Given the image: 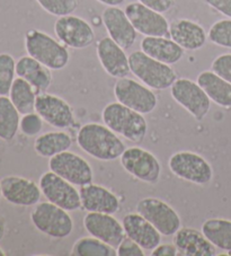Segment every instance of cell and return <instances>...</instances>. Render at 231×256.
<instances>
[{"mask_svg":"<svg viewBox=\"0 0 231 256\" xmlns=\"http://www.w3.org/2000/svg\"><path fill=\"white\" fill-rule=\"evenodd\" d=\"M201 230L216 248L231 252V220L208 219L202 224Z\"/></svg>","mask_w":231,"mask_h":256,"instance_id":"28","label":"cell"},{"mask_svg":"<svg viewBox=\"0 0 231 256\" xmlns=\"http://www.w3.org/2000/svg\"><path fill=\"white\" fill-rule=\"evenodd\" d=\"M2 196V185H0V198Z\"/></svg>","mask_w":231,"mask_h":256,"instance_id":"43","label":"cell"},{"mask_svg":"<svg viewBox=\"0 0 231 256\" xmlns=\"http://www.w3.org/2000/svg\"><path fill=\"white\" fill-rule=\"evenodd\" d=\"M16 76V60L10 54H0V96L10 95Z\"/></svg>","mask_w":231,"mask_h":256,"instance_id":"32","label":"cell"},{"mask_svg":"<svg viewBox=\"0 0 231 256\" xmlns=\"http://www.w3.org/2000/svg\"><path fill=\"white\" fill-rule=\"evenodd\" d=\"M5 252H4L2 248H0V256H5Z\"/></svg>","mask_w":231,"mask_h":256,"instance_id":"42","label":"cell"},{"mask_svg":"<svg viewBox=\"0 0 231 256\" xmlns=\"http://www.w3.org/2000/svg\"><path fill=\"white\" fill-rule=\"evenodd\" d=\"M74 256H115L116 248L94 236L82 237L74 242L71 250Z\"/></svg>","mask_w":231,"mask_h":256,"instance_id":"31","label":"cell"},{"mask_svg":"<svg viewBox=\"0 0 231 256\" xmlns=\"http://www.w3.org/2000/svg\"><path fill=\"white\" fill-rule=\"evenodd\" d=\"M126 235L144 250H152L160 244L162 234L139 212L128 214L122 220Z\"/></svg>","mask_w":231,"mask_h":256,"instance_id":"21","label":"cell"},{"mask_svg":"<svg viewBox=\"0 0 231 256\" xmlns=\"http://www.w3.org/2000/svg\"><path fill=\"white\" fill-rule=\"evenodd\" d=\"M10 98L20 116L35 112V102H36L38 92L34 87L25 79L17 77L10 92Z\"/></svg>","mask_w":231,"mask_h":256,"instance_id":"29","label":"cell"},{"mask_svg":"<svg viewBox=\"0 0 231 256\" xmlns=\"http://www.w3.org/2000/svg\"><path fill=\"white\" fill-rule=\"evenodd\" d=\"M30 220L40 232L56 240L68 237L74 230V220L68 211L50 201L35 204Z\"/></svg>","mask_w":231,"mask_h":256,"instance_id":"5","label":"cell"},{"mask_svg":"<svg viewBox=\"0 0 231 256\" xmlns=\"http://www.w3.org/2000/svg\"><path fill=\"white\" fill-rule=\"evenodd\" d=\"M170 36L186 51H196L206 46L208 34L196 22L178 18L170 24Z\"/></svg>","mask_w":231,"mask_h":256,"instance_id":"22","label":"cell"},{"mask_svg":"<svg viewBox=\"0 0 231 256\" xmlns=\"http://www.w3.org/2000/svg\"><path fill=\"white\" fill-rule=\"evenodd\" d=\"M102 118L110 130L131 142H141L148 134V123L144 114L118 102L106 105Z\"/></svg>","mask_w":231,"mask_h":256,"instance_id":"2","label":"cell"},{"mask_svg":"<svg viewBox=\"0 0 231 256\" xmlns=\"http://www.w3.org/2000/svg\"><path fill=\"white\" fill-rule=\"evenodd\" d=\"M128 62L131 74L151 90H168L177 79V74L172 66L151 58L144 51L132 52L128 56Z\"/></svg>","mask_w":231,"mask_h":256,"instance_id":"4","label":"cell"},{"mask_svg":"<svg viewBox=\"0 0 231 256\" xmlns=\"http://www.w3.org/2000/svg\"><path fill=\"white\" fill-rule=\"evenodd\" d=\"M84 227L90 236L98 238L115 248L126 237L122 222L108 214L88 212L84 217Z\"/></svg>","mask_w":231,"mask_h":256,"instance_id":"17","label":"cell"},{"mask_svg":"<svg viewBox=\"0 0 231 256\" xmlns=\"http://www.w3.org/2000/svg\"><path fill=\"white\" fill-rule=\"evenodd\" d=\"M48 168L74 186L82 188L92 183L94 180V172L90 162L84 157L68 150L51 157L48 160Z\"/></svg>","mask_w":231,"mask_h":256,"instance_id":"12","label":"cell"},{"mask_svg":"<svg viewBox=\"0 0 231 256\" xmlns=\"http://www.w3.org/2000/svg\"><path fill=\"white\" fill-rule=\"evenodd\" d=\"M54 34L66 48L82 50L95 41V32L92 25L82 17L66 15L58 17L54 23Z\"/></svg>","mask_w":231,"mask_h":256,"instance_id":"13","label":"cell"},{"mask_svg":"<svg viewBox=\"0 0 231 256\" xmlns=\"http://www.w3.org/2000/svg\"><path fill=\"white\" fill-rule=\"evenodd\" d=\"M118 256H144V250L128 236L116 248Z\"/></svg>","mask_w":231,"mask_h":256,"instance_id":"37","label":"cell"},{"mask_svg":"<svg viewBox=\"0 0 231 256\" xmlns=\"http://www.w3.org/2000/svg\"><path fill=\"white\" fill-rule=\"evenodd\" d=\"M211 70L231 84V54L218 56L212 61Z\"/></svg>","mask_w":231,"mask_h":256,"instance_id":"36","label":"cell"},{"mask_svg":"<svg viewBox=\"0 0 231 256\" xmlns=\"http://www.w3.org/2000/svg\"><path fill=\"white\" fill-rule=\"evenodd\" d=\"M36 2L42 10L56 17L74 14L78 8V0H36Z\"/></svg>","mask_w":231,"mask_h":256,"instance_id":"34","label":"cell"},{"mask_svg":"<svg viewBox=\"0 0 231 256\" xmlns=\"http://www.w3.org/2000/svg\"><path fill=\"white\" fill-rule=\"evenodd\" d=\"M77 142L82 152L102 162H113L126 149L123 141L108 126L90 122L84 124L77 136Z\"/></svg>","mask_w":231,"mask_h":256,"instance_id":"1","label":"cell"},{"mask_svg":"<svg viewBox=\"0 0 231 256\" xmlns=\"http://www.w3.org/2000/svg\"><path fill=\"white\" fill-rule=\"evenodd\" d=\"M208 38L218 46L231 48V18L220 20L208 30Z\"/></svg>","mask_w":231,"mask_h":256,"instance_id":"33","label":"cell"},{"mask_svg":"<svg viewBox=\"0 0 231 256\" xmlns=\"http://www.w3.org/2000/svg\"><path fill=\"white\" fill-rule=\"evenodd\" d=\"M152 256H177L180 255L177 247L172 244H159L151 252Z\"/></svg>","mask_w":231,"mask_h":256,"instance_id":"40","label":"cell"},{"mask_svg":"<svg viewBox=\"0 0 231 256\" xmlns=\"http://www.w3.org/2000/svg\"><path fill=\"white\" fill-rule=\"evenodd\" d=\"M2 196L7 202L18 206H34L41 200L42 191L33 180L10 175L0 180Z\"/></svg>","mask_w":231,"mask_h":256,"instance_id":"16","label":"cell"},{"mask_svg":"<svg viewBox=\"0 0 231 256\" xmlns=\"http://www.w3.org/2000/svg\"><path fill=\"white\" fill-rule=\"evenodd\" d=\"M170 95L196 121H202L211 108V100L198 82L177 78L170 87Z\"/></svg>","mask_w":231,"mask_h":256,"instance_id":"10","label":"cell"},{"mask_svg":"<svg viewBox=\"0 0 231 256\" xmlns=\"http://www.w3.org/2000/svg\"><path fill=\"white\" fill-rule=\"evenodd\" d=\"M43 118L36 112L25 114L20 118V130L26 136H35L41 134L43 129Z\"/></svg>","mask_w":231,"mask_h":256,"instance_id":"35","label":"cell"},{"mask_svg":"<svg viewBox=\"0 0 231 256\" xmlns=\"http://www.w3.org/2000/svg\"><path fill=\"white\" fill-rule=\"evenodd\" d=\"M114 96L118 103L144 116L152 113L158 105L157 96L151 88L128 77L118 78L115 82Z\"/></svg>","mask_w":231,"mask_h":256,"instance_id":"8","label":"cell"},{"mask_svg":"<svg viewBox=\"0 0 231 256\" xmlns=\"http://www.w3.org/2000/svg\"><path fill=\"white\" fill-rule=\"evenodd\" d=\"M138 2L162 14L170 12L175 5V0H138Z\"/></svg>","mask_w":231,"mask_h":256,"instance_id":"38","label":"cell"},{"mask_svg":"<svg viewBox=\"0 0 231 256\" xmlns=\"http://www.w3.org/2000/svg\"><path fill=\"white\" fill-rule=\"evenodd\" d=\"M25 50L51 70H62L70 60V54L64 43L38 30H30L26 33Z\"/></svg>","mask_w":231,"mask_h":256,"instance_id":"3","label":"cell"},{"mask_svg":"<svg viewBox=\"0 0 231 256\" xmlns=\"http://www.w3.org/2000/svg\"><path fill=\"white\" fill-rule=\"evenodd\" d=\"M196 82L206 92L211 102L221 108H231V84L212 70H206L198 76Z\"/></svg>","mask_w":231,"mask_h":256,"instance_id":"26","label":"cell"},{"mask_svg":"<svg viewBox=\"0 0 231 256\" xmlns=\"http://www.w3.org/2000/svg\"><path fill=\"white\" fill-rule=\"evenodd\" d=\"M72 146V138L68 132L48 131L35 139L34 150L38 156L51 158L53 156L69 150Z\"/></svg>","mask_w":231,"mask_h":256,"instance_id":"27","label":"cell"},{"mask_svg":"<svg viewBox=\"0 0 231 256\" xmlns=\"http://www.w3.org/2000/svg\"><path fill=\"white\" fill-rule=\"evenodd\" d=\"M96 52L102 67L110 77L118 79L126 77L131 72L126 50L110 36L100 40Z\"/></svg>","mask_w":231,"mask_h":256,"instance_id":"19","label":"cell"},{"mask_svg":"<svg viewBox=\"0 0 231 256\" xmlns=\"http://www.w3.org/2000/svg\"><path fill=\"white\" fill-rule=\"evenodd\" d=\"M35 112L44 122L56 129H68L74 124V113L68 102L46 92L38 94Z\"/></svg>","mask_w":231,"mask_h":256,"instance_id":"14","label":"cell"},{"mask_svg":"<svg viewBox=\"0 0 231 256\" xmlns=\"http://www.w3.org/2000/svg\"><path fill=\"white\" fill-rule=\"evenodd\" d=\"M126 14L138 33L144 36H167L170 23L162 12L150 10L141 2H130L126 6Z\"/></svg>","mask_w":231,"mask_h":256,"instance_id":"15","label":"cell"},{"mask_svg":"<svg viewBox=\"0 0 231 256\" xmlns=\"http://www.w3.org/2000/svg\"><path fill=\"white\" fill-rule=\"evenodd\" d=\"M136 212L148 220L162 236H174L182 228L177 211L158 198H144L136 203Z\"/></svg>","mask_w":231,"mask_h":256,"instance_id":"7","label":"cell"},{"mask_svg":"<svg viewBox=\"0 0 231 256\" xmlns=\"http://www.w3.org/2000/svg\"><path fill=\"white\" fill-rule=\"evenodd\" d=\"M102 20L110 38L114 40L124 50H128L134 44L138 32L131 20L118 6L108 7L102 14Z\"/></svg>","mask_w":231,"mask_h":256,"instance_id":"18","label":"cell"},{"mask_svg":"<svg viewBox=\"0 0 231 256\" xmlns=\"http://www.w3.org/2000/svg\"><path fill=\"white\" fill-rule=\"evenodd\" d=\"M97 2L103 4V5L108 6V7H112V6H120L126 2V0H97Z\"/></svg>","mask_w":231,"mask_h":256,"instance_id":"41","label":"cell"},{"mask_svg":"<svg viewBox=\"0 0 231 256\" xmlns=\"http://www.w3.org/2000/svg\"><path fill=\"white\" fill-rule=\"evenodd\" d=\"M16 74L30 82L38 94L46 92L53 82L52 70L28 54L16 61Z\"/></svg>","mask_w":231,"mask_h":256,"instance_id":"24","label":"cell"},{"mask_svg":"<svg viewBox=\"0 0 231 256\" xmlns=\"http://www.w3.org/2000/svg\"><path fill=\"white\" fill-rule=\"evenodd\" d=\"M20 113L10 97L0 96V139L12 141L20 130Z\"/></svg>","mask_w":231,"mask_h":256,"instance_id":"30","label":"cell"},{"mask_svg":"<svg viewBox=\"0 0 231 256\" xmlns=\"http://www.w3.org/2000/svg\"><path fill=\"white\" fill-rule=\"evenodd\" d=\"M141 51L166 64H176L183 59L185 50L166 36H146L140 43Z\"/></svg>","mask_w":231,"mask_h":256,"instance_id":"25","label":"cell"},{"mask_svg":"<svg viewBox=\"0 0 231 256\" xmlns=\"http://www.w3.org/2000/svg\"><path fill=\"white\" fill-rule=\"evenodd\" d=\"M180 255L184 256H214L216 247L198 229L184 227L177 232L172 238Z\"/></svg>","mask_w":231,"mask_h":256,"instance_id":"23","label":"cell"},{"mask_svg":"<svg viewBox=\"0 0 231 256\" xmlns=\"http://www.w3.org/2000/svg\"><path fill=\"white\" fill-rule=\"evenodd\" d=\"M120 162L126 172L141 182L157 184L160 180L162 164L149 150L140 147L126 148L120 157Z\"/></svg>","mask_w":231,"mask_h":256,"instance_id":"9","label":"cell"},{"mask_svg":"<svg viewBox=\"0 0 231 256\" xmlns=\"http://www.w3.org/2000/svg\"><path fill=\"white\" fill-rule=\"evenodd\" d=\"M168 167L178 178L196 185H206L213 178V170L206 158L196 152L182 150L172 154Z\"/></svg>","mask_w":231,"mask_h":256,"instance_id":"6","label":"cell"},{"mask_svg":"<svg viewBox=\"0 0 231 256\" xmlns=\"http://www.w3.org/2000/svg\"><path fill=\"white\" fill-rule=\"evenodd\" d=\"M40 188L48 201L66 211H77L82 208L80 193L74 184L53 173H44L40 178Z\"/></svg>","mask_w":231,"mask_h":256,"instance_id":"11","label":"cell"},{"mask_svg":"<svg viewBox=\"0 0 231 256\" xmlns=\"http://www.w3.org/2000/svg\"><path fill=\"white\" fill-rule=\"evenodd\" d=\"M213 10L231 18V0H204Z\"/></svg>","mask_w":231,"mask_h":256,"instance_id":"39","label":"cell"},{"mask_svg":"<svg viewBox=\"0 0 231 256\" xmlns=\"http://www.w3.org/2000/svg\"><path fill=\"white\" fill-rule=\"evenodd\" d=\"M82 208L87 212H100L114 214L121 208L116 194L108 188L98 184H87L80 188Z\"/></svg>","mask_w":231,"mask_h":256,"instance_id":"20","label":"cell"}]
</instances>
